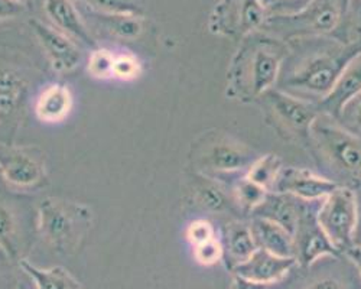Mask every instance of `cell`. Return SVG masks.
Segmentation results:
<instances>
[{
  "label": "cell",
  "instance_id": "cell-18",
  "mask_svg": "<svg viewBox=\"0 0 361 289\" xmlns=\"http://www.w3.org/2000/svg\"><path fill=\"white\" fill-rule=\"evenodd\" d=\"M44 11L59 32L84 45H94V39L82 22L73 0H44Z\"/></svg>",
  "mask_w": 361,
  "mask_h": 289
},
{
  "label": "cell",
  "instance_id": "cell-38",
  "mask_svg": "<svg viewBox=\"0 0 361 289\" xmlns=\"http://www.w3.org/2000/svg\"><path fill=\"white\" fill-rule=\"evenodd\" d=\"M345 256L348 257V260L351 262V265L357 269L360 278H361V247H353L350 249Z\"/></svg>",
  "mask_w": 361,
  "mask_h": 289
},
{
  "label": "cell",
  "instance_id": "cell-31",
  "mask_svg": "<svg viewBox=\"0 0 361 289\" xmlns=\"http://www.w3.org/2000/svg\"><path fill=\"white\" fill-rule=\"evenodd\" d=\"M140 70H142L140 63L136 56L130 54L116 55L114 66H113V77L123 81H130L139 77Z\"/></svg>",
  "mask_w": 361,
  "mask_h": 289
},
{
  "label": "cell",
  "instance_id": "cell-5",
  "mask_svg": "<svg viewBox=\"0 0 361 289\" xmlns=\"http://www.w3.org/2000/svg\"><path fill=\"white\" fill-rule=\"evenodd\" d=\"M259 158V154L223 130H207L198 136L190 151V161L195 172L208 177H223L245 172Z\"/></svg>",
  "mask_w": 361,
  "mask_h": 289
},
{
  "label": "cell",
  "instance_id": "cell-30",
  "mask_svg": "<svg viewBox=\"0 0 361 289\" xmlns=\"http://www.w3.org/2000/svg\"><path fill=\"white\" fill-rule=\"evenodd\" d=\"M194 257L202 266H213L221 262L224 257V250L221 240L214 238L208 242L194 246Z\"/></svg>",
  "mask_w": 361,
  "mask_h": 289
},
{
  "label": "cell",
  "instance_id": "cell-22",
  "mask_svg": "<svg viewBox=\"0 0 361 289\" xmlns=\"http://www.w3.org/2000/svg\"><path fill=\"white\" fill-rule=\"evenodd\" d=\"M20 268L32 278L38 289H81L80 283L64 268L56 266L45 271L31 265L26 260H22Z\"/></svg>",
  "mask_w": 361,
  "mask_h": 289
},
{
  "label": "cell",
  "instance_id": "cell-27",
  "mask_svg": "<svg viewBox=\"0 0 361 289\" xmlns=\"http://www.w3.org/2000/svg\"><path fill=\"white\" fill-rule=\"evenodd\" d=\"M16 235L18 226L12 210L0 202V247L9 256H16Z\"/></svg>",
  "mask_w": 361,
  "mask_h": 289
},
{
  "label": "cell",
  "instance_id": "cell-39",
  "mask_svg": "<svg viewBox=\"0 0 361 289\" xmlns=\"http://www.w3.org/2000/svg\"><path fill=\"white\" fill-rule=\"evenodd\" d=\"M354 247H361V217L358 219L355 235H354Z\"/></svg>",
  "mask_w": 361,
  "mask_h": 289
},
{
  "label": "cell",
  "instance_id": "cell-1",
  "mask_svg": "<svg viewBox=\"0 0 361 289\" xmlns=\"http://www.w3.org/2000/svg\"><path fill=\"white\" fill-rule=\"evenodd\" d=\"M288 56L275 89L318 106L333 87L361 42L344 44L340 39L307 38L286 42Z\"/></svg>",
  "mask_w": 361,
  "mask_h": 289
},
{
  "label": "cell",
  "instance_id": "cell-7",
  "mask_svg": "<svg viewBox=\"0 0 361 289\" xmlns=\"http://www.w3.org/2000/svg\"><path fill=\"white\" fill-rule=\"evenodd\" d=\"M264 110L267 122L283 139L310 147L311 126L321 113L318 106L282 93L276 89L269 90L256 100Z\"/></svg>",
  "mask_w": 361,
  "mask_h": 289
},
{
  "label": "cell",
  "instance_id": "cell-20",
  "mask_svg": "<svg viewBox=\"0 0 361 289\" xmlns=\"http://www.w3.org/2000/svg\"><path fill=\"white\" fill-rule=\"evenodd\" d=\"M249 227L257 249H263L282 257H295L293 238L279 224L260 217H252Z\"/></svg>",
  "mask_w": 361,
  "mask_h": 289
},
{
  "label": "cell",
  "instance_id": "cell-29",
  "mask_svg": "<svg viewBox=\"0 0 361 289\" xmlns=\"http://www.w3.org/2000/svg\"><path fill=\"white\" fill-rule=\"evenodd\" d=\"M114 58L116 55H113V52L109 49L102 48L93 51L88 61V73L92 74V77L99 80H107L113 77Z\"/></svg>",
  "mask_w": 361,
  "mask_h": 289
},
{
  "label": "cell",
  "instance_id": "cell-19",
  "mask_svg": "<svg viewBox=\"0 0 361 289\" xmlns=\"http://www.w3.org/2000/svg\"><path fill=\"white\" fill-rule=\"evenodd\" d=\"M223 250L226 262L230 269L246 262V260L257 250V245L250 231L249 223L231 220L223 231Z\"/></svg>",
  "mask_w": 361,
  "mask_h": 289
},
{
  "label": "cell",
  "instance_id": "cell-28",
  "mask_svg": "<svg viewBox=\"0 0 361 289\" xmlns=\"http://www.w3.org/2000/svg\"><path fill=\"white\" fill-rule=\"evenodd\" d=\"M81 2L100 13H126L139 16L142 12L137 0H81Z\"/></svg>",
  "mask_w": 361,
  "mask_h": 289
},
{
  "label": "cell",
  "instance_id": "cell-9",
  "mask_svg": "<svg viewBox=\"0 0 361 289\" xmlns=\"http://www.w3.org/2000/svg\"><path fill=\"white\" fill-rule=\"evenodd\" d=\"M267 16L263 0H220L209 16L208 26L216 35L245 38L260 31Z\"/></svg>",
  "mask_w": 361,
  "mask_h": 289
},
{
  "label": "cell",
  "instance_id": "cell-16",
  "mask_svg": "<svg viewBox=\"0 0 361 289\" xmlns=\"http://www.w3.org/2000/svg\"><path fill=\"white\" fill-rule=\"evenodd\" d=\"M191 188L197 204L208 213L231 214L234 217H238L243 213L238 209L233 192H228L226 187L214 177L195 172Z\"/></svg>",
  "mask_w": 361,
  "mask_h": 289
},
{
  "label": "cell",
  "instance_id": "cell-3",
  "mask_svg": "<svg viewBox=\"0 0 361 289\" xmlns=\"http://www.w3.org/2000/svg\"><path fill=\"white\" fill-rule=\"evenodd\" d=\"M308 148L329 176L340 177V185L361 183V137L333 116L318 114L311 126Z\"/></svg>",
  "mask_w": 361,
  "mask_h": 289
},
{
  "label": "cell",
  "instance_id": "cell-11",
  "mask_svg": "<svg viewBox=\"0 0 361 289\" xmlns=\"http://www.w3.org/2000/svg\"><path fill=\"white\" fill-rule=\"evenodd\" d=\"M340 184L307 168L283 166L274 188L275 192L289 194L302 201H322Z\"/></svg>",
  "mask_w": 361,
  "mask_h": 289
},
{
  "label": "cell",
  "instance_id": "cell-8",
  "mask_svg": "<svg viewBox=\"0 0 361 289\" xmlns=\"http://www.w3.org/2000/svg\"><path fill=\"white\" fill-rule=\"evenodd\" d=\"M360 219L358 198L353 188L338 185L318 207L317 220L324 235L340 254L354 247V235Z\"/></svg>",
  "mask_w": 361,
  "mask_h": 289
},
{
  "label": "cell",
  "instance_id": "cell-4",
  "mask_svg": "<svg viewBox=\"0 0 361 289\" xmlns=\"http://www.w3.org/2000/svg\"><path fill=\"white\" fill-rule=\"evenodd\" d=\"M348 0H310L290 15H269L260 31L283 42L331 37L345 20Z\"/></svg>",
  "mask_w": 361,
  "mask_h": 289
},
{
  "label": "cell",
  "instance_id": "cell-33",
  "mask_svg": "<svg viewBox=\"0 0 361 289\" xmlns=\"http://www.w3.org/2000/svg\"><path fill=\"white\" fill-rule=\"evenodd\" d=\"M345 129L355 135H361V94L354 97L341 111L337 119Z\"/></svg>",
  "mask_w": 361,
  "mask_h": 289
},
{
  "label": "cell",
  "instance_id": "cell-24",
  "mask_svg": "<svg viewBox=\"0 0 361 289\" xmlns=\"http://www.w3.org/2000/svg\"><path fill=\"white\" fill-rule=\"evenodd\" d=\"M99 23H102L107 31L120 39H136L143 32V20L137 15L126 13H93Z\"/></svg>",
  "mask_w": 361,
  "mask_h": 289
},
{
  "label": "cell",
  "instance_id": "cell-26",
  "mask_svg": "<svg viewBox=\"0 0 361 289\" xmlns=\"http://www.w3.org/2000/svg\"><path fill=\"white\" fill-rule=\"evenodd\" d=\"M231 192L238 209L243 211V214H250L256 207L262 204V201L266 198L269 191H266L260 185L250 181L246 176H243L242 178L234 181Z\"/></svg>",
  "mask_w": 361,
  "mask_h": 289
},
{
  "label": "cell",
  "instance_id": "cell-23",
  "mask_svg": "<svg viewBox=\"0 0 361 289\" xmlns=\"http://www.w3.org/2000/svg\"><path fill=\"white\" fill-rule=\"evenodd\" d=\"M282 169H283V162L278 155L266 154V155H259V158L246 171L245 176L255 184L264 188L266 191L272 192Z\"/></svg>",
  "mask_w": 361,
  "mask_h": 289
},
{
  "label": "cell",
  "instance_id": "cell-6",
  "mask_svg": "<svg viewBox=\"0 0 361 289\" xmlns=\"http://www.w3.org/2000/svg\"><path fill=\"white\" fill-rule=\"evenodd\" d=\"M92 224V211L74 201L47 198L39 204V231L58 250L78 246Z\"/></svg>",
  "mask_w": 361,
  "mask_h": 289
},
{
  "label": "cell",
  "instance_id": "cell-2",
  "mask_svg": "<svg viewBox=\"0 0 361 289\" xmlns=\"http://www.w3.org/2000/svg\"><path fill=\"white\" fill-rule=\"evenodd\" d=\"M288 52L286 42L262 31L245 37L228 67L227 96L256 102L275 89Z\"/></svg>",
  "mask_w": 361,
  "mask_h": 289
},
{
  "label": "cell",
  "instance_id": "cell-37",
  "mask_svg": "<svg viewBox=\"0 0 361 289\" xmlns=\"http://www.w3.org/2000/svg\"><path fill=\"white\" fill-rule=\"evenodd\" d=\"M269 285H262L256 283L252 281H246L243 278H238L234 275L233 278V289H267Z\"/></svg>",
  "mask_w": 361,
  "mask_h": 289
},
{
  "label": "cell",
  "instance_id": "cell-13",
  "mask_svg": "<svg viewBox=\"0 0 361 289\" xmlns=\"http://www.w3.org/2000/svg\"><path fill=\"white\" fill-rule=\"evenodd\" d=\"M295 266H298L295 257H282L257 249L246 262L237 265L231 272L246 281L272 285L285 279Z\"/></svg>",
  "mask_w": 361,
  "mask_h": 289
},
{
  "label": "cell",
  "instance_id": "cell-36",
  "mask_svg": "<svg viewBox=\"0 0 361 289\" xmlns=\"http://www.w3.org/2000/svg\"><path fill=\"white\" fill-rule=\"evenodd\" d=\"M23 5L16 0H0V20H9L23 13Z\"/></svg>",
  "mask_w": 361,
  "mask_h": 289
},
{
  "label": "cell",
  "instance_id": "cell-17",
  "mask_svg": "<svg viewBox=\"0 0 361 289\" xmlns=\"http://www.w3.org/2000/svg\"><path fill=\"white\" fill-rule=\"evenodd\" d=\"M304 206L305 201L302 199H298L289 194L272 191L267 192L262 204L256 207L250 214L252 217H260L279 224L293 238Z\"/></svg>",
  "mask_w": 361,
  "mask_h": 289
},
{
  "label": "cell",
  "instance_id": "cell-12",
  "mask_svg": "<svg viewBox=\"0 0 361 289\" xmlns=\"http://www.w3.org/2000/svg\"><path fill=\"white\" fill-rule=\"evenodd\" d=\"M31 26L55 71L66 74L80 66L82 54L71 38L38 19H32Z\"/></svg>",
  "mask_w": 361,
  "mask_h": 289
},
{
  "label": "cell",
  "instance_id": "cell-14",
  "mask_svg": "<svg viewBox=\"0 0 361 289\" xmlns=\"http://www.w3.org/2000/svg\"><path fill=\"white\" fill-rule=\"evenodd\" d=\"M0 172L4 178L19 188H31L38 185L45 169L38 158L19 148L0 147Z\"/></svg>",
  "mask_w": 361,
  "mask_h": 289
},
{
  "label": "cell",
  "instance_id": "cell-21",
  "mask_svg": "<svg viewBox=\"0 0 361 289\" xmlns=\"http://www.w3.org/2000/svg\"><path fill=\"white\" fill-rule=\"evenodd\" d=\"M73 107L71 92L63 84H52L39 94L35 111L38 119L48 123L64 121Z\"/></svg>",
  "mask_w": 361,
  "mask_h": 289
},
{
  "label": "cell",
  "instance_id": "cell-32",
  "mask_svg": "<svg viewBox=\"0 0 361 289\" xmlns=\"http://www.w3.org/2000/svg\"><path fill=\"white\" fill-rule=\"evenodd\" d=\"M185 236L192 246H197V245H201L204 242L214 239L216 230L209 220L197 219L188 224V227L185 230Z\"/></svg>",
  "mask_w": 361,
  "mask_h": 289
},
{
  "label": "cell",
  "instance_id": "cell-25",
  "mask_svg": "<svg viewBox=\"0 0 361 289\" xmlns=\"http://www.w3.org/2000/svg\"><path fill=\"white\" fill-rule=\"evenodd\" d=\"M26 87L27 82L20 73L0 68V113L13 111L22 102Z\"/></svg>",
  "mask_w": 361,
  "mask_h": 289
},
{
  "label": "cell",
  "instance_id": "cell-40",
  "mask_svg": "<svg viewBox=\"0 0 361 289\" xmlns=\"http://www.w3.org/2000/svg\"><path fill=\"white\" fill-rule=\"evenodd\" d=\"M16 2H19V4H22V5H23V4L29 2V0H16Z\"/></svg>",
  "mask_w": 361,
  "mask_h": 289
},
{
  "label": "cell",
  "instance_id": "cell-15",
  "mask_svg": "<svg viewBox=\"0 0 361 289\" xmlns=\"http://www.w3.org/2000/svg\"><path fill=\"white\" fill-rule=\"evenodd\" d=\"M358 94H361V48L345 64L333 90L318 104V109L321 113L338 119L343 109Z\"/></svg>",
  "mask_w": 361,
  "mask_h": 289
},
{
  "label": "cell",
  "instance_id": "cell-34",
  "mask_svg": "<svg viewBox=\"0 0 361 289\" xmlns=\"http://www.w3.org/2000/svg\"><path fill=\"white\" fill-rule=\"evenodd\" d=\"M310 0H263L269 15H290L302 9Z\"/></svg>",
  "mask_w": 361,
  "mask_h": 289
},
{
  "label": "cell",
  "instance_id": "cell-10",
  "mask_svg": "<svg viewBox=\"0 0 361 289\" xmlns=\"http://www.w3.org/2000/svg\"><path fill=\"white\" fill-rule=\"evenodd\" d=\"M319 204V201H305L293 235L295 259L302 268H310L325 257L343 256L331 245L318 224L317 211Z\"/></svg>",
  "mask_w": 361,
  "mask_h": 289
},
{
  "label": "cell",
  "instance_id": "cell-35",
  "mask_svg": "<svg viewBox=\"0 0 361 289\" xmlns=\"http://www.w3.org/2000/svg\"><path fill=\"white\" fill-rule=\"evenodd\" d=\"M302 289H347V286L340 278L328 273L314 278Z\"/></svg>",
  "mask_w": 361,
  "mask_h": 289
},
{
  "label": "cell",
  "instance_id": "cell-41",
  "mask_svg": "<svg viewBox=\"0 0 361 289\" xmlns=\"http://www.w3.org/2000/svg\"><path fill=\"white\" fill-rule=\"evenodd\" d=\"M16 289H26V288H25V286H23V285H19V286H18V288H16Z\"/></svg>",
  "mask_w": 361,
  "mask_h": 289
}]
</instances>
